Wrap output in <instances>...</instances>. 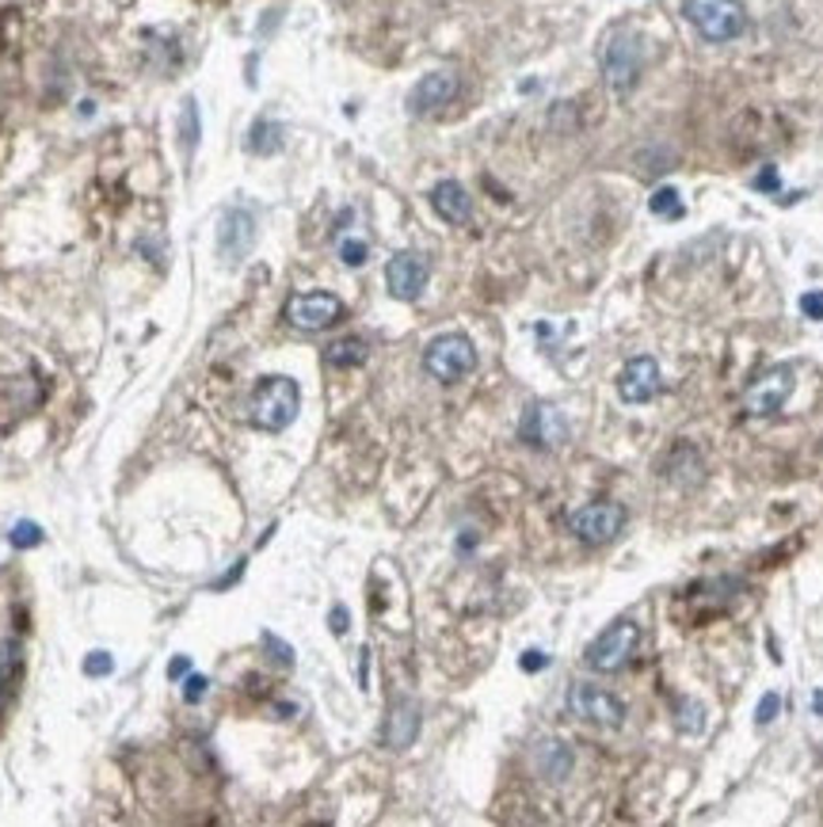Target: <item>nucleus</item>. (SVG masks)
Returning <instances> with one entry per match:
<instances>
[{
	"mask_svg": "<svg viewBox=\"0 0 823 827\" xmlns=\"http://www.w3.org/2000/svg\"><path fill=\"white\" fill-rule=\"evenodd\" d=\"M248 412H252V423L260 431H286L301 412L298 382L286 374L260 377V385L252 389V400H248Z\"/></svg>",
	"mask_w": 823,
	"mask_h": 827,
	"instance_id": "1",
	"label": "nucleus"
},
{
	"mask_svg": "<svg viewBox=\"0 0 823 827\" xmlns=\"http://www.w3.org/2000/svg\"><path fill=\"white\" fill-rule=\"evenodd\" d=\"M15 668H20V645H15V640H4V645H0V702H4L8 686H12Z\"/></svg>",
	"mask_w": 823,
	"mask_h": 827,
	"instance_id": "23",
	"label": "nucleus"
},
{
	"mask_svg": "<svg viewBox=\"0 0 823 827\" xmlns=\"http://www.w3.org/2000/svg\"><path fill=\"white\" fill-rule=\"evenodd\" d=\"M801 313L809 316V321H823V290L801 293Z\"/></svg>",
	"mask_w": 823,
	"mask_h": 827,
	"instance_id": "30",
	"label": "nucleus"
},
{
	"mask_svg": "<svg viewBox=\"0 0 823 827\" xmlns=\"http://www.w3.org/2000/svg\"><path fill=\"white\" fill-rule=\"evenodd\" d=\"M636 648H641V625H636L633 618H618L615 625H607V630L587 645L584 660L587 668L599 671V675H615V671H621L633 660Z\"/></svg>",
	"mask_w": 823,
	"mask_h": 827,
	"instance_id": "4",
	"label": "nucleus"
},
{
	"mask_svg": "<svg viewBox=\"0 0 823 827\" xmlns=\"http://www.w3.org/2000/svg\"><path fill=\"white\" fill-rule=\"evenodd\" d=\"M682 15L705 43H732L748 31L743 0H682Z\"/></svg>",
	"mask_w": 823,
	"mask_h": 827,
	"instance_id": "2",
	"label": "nucleus"
},
{
	"mask_svg": "<svg viewBox=\"0 0 823 827\" xmlns=\"http://www.w3.org/2000/svg\"><path fill=\"white\" fill-rule=\"evenodd\" d=\"M812 714L823 717V691H812Z\"/></svg>",
	"mask_w": 823,
	"mask_h": 827,
	"instance_id": "35",
	"label": "nucleus"
},
{
	"mask_svg": "<svg viewBox=\"0 0 823 827\" xmlns=\"http://www.w3.org/2000/svg\"><path fill=\"white\" fill-rule=\"evenodd\" d=\"M782 188V180H778V168L774 165H766L763 172H759V180H755V191H778Z\"/></svg>",
	"mask_w": 823,
	"mask_h": 827,
	"instance_id": "31",
	"label": "nucleus"
},
{
	"mask_svg": "<svg viewBox=\"0 0 823 827\" xmlns=\"http://www.w3.org/2000/svg\"><path fill=\"white\" fill-rule=\"evenodd\" d=\"M188 675H191V656H176V660L168 663V679L180 683V679H188Z\"/></svg>",
	"mask_w": 823,
	"mask_h": 827,
	"instance_id": "32",
	"label": "nucleus"
},
{
	"mask_svg": "<svg viewBox=\"0 0 823 827\" xmlns=\"http://www.w3.org/2000/svg\"><path fill=\"white\" fill-rule=\"evenodd\" d=\"M648 211L656 214V218H682V199L675 188H656L648 199Z\"/></svg>",
	"mask_w": 823,
	"mask_h": 827,
	"instance_id": "22",
	"label": "nucleus"
},
{
	"mask_svg": "<svg viewBox=\"0 0 823 827\" xmlns=\"http://www.w3.org/2000/svg\"><path fill=\"white\" fill-rule=\"evenodd\" d=\"M534 767L546 782H564L572 775V752L561 740H538L534 747Z\"/></svg>",
	"mask_w": 823,
	"mask_h": 827,
	"instance_id": "17",
	"label": "nucleus"
},
{
	"mask_svg": "<svg viewBox=\"0 0 823 827\" xmlns=\"http://www.w3.org/2000/svg\"><path fill=\"white\" fill-rule=\"evenodd\" d=\"M416 736H419V702L397 698L390 709V721H385V744L393 752H405V747L416 744Z\"/></svg>",
	"mask_w": 823,
	"mask_h": 827,
	"instance_id": "16",
	"label": "nucleus"
},
{
	"mask_svg": "<svg viewBox=\"0 0 823 827\" xmlns=\"http://www.w3.org/2000/svg\"><path fill=\"white\" fill-rule=\"evenodd\" d=\"M564 702H569L572 717H580V721L587 724H599V729H618V724L625 721V702L595 683H572Z\"/></svg>",
	"mask_w": 823,
	"mask_h": 827,
	"instance_id": "8",
	"label": "nucleus"
},
{
	"mask_svg": "<svg viewBox=\"0 0 823 827\" xmlns=\"http://www.w3.org/2000/svg\"><path fill=\"white\" fill-rule=\"evenodd\" d=\"M427 278H431V267L419 252H397V256L385 264V286L397 301H416L424 293Z\"/></svg>",
	"mask_w": 823,
	"mask_h": 827,
	"instance_id": "12",
	"label": "nucleus"
},
{
	"mask_svg": "<svg viewBox=\"0 0 823 827\" xmlns=\"http://www.w3.org/2000/svg\"><path fill=\"white\" fill-rule=\"evenodd\" d=\"M111 671H115V656H107V652L84 656V675L88 679H104V675H111Z\"/></svg>",
	"mask_w": 823,
	"mask_h": 827,
	"instance_id": "26",
	"label": "nucleus"
},
{
	"mask_svg": "<svg viewBox=\"0 0 823 827\" xmlns=\"http://www.w3.org/2000/svg\"><path fill=\"white\" fill-rule=\"evenodd\" d=\"M176 134H180V145H183V157H191L199 145V104L195 99H183L180 107V122H176Z\"/></svg>",
	"mask_w": 823,
	"mask_h": 827,
	"instance_id": "19",
	"label": "nucleus"
},
{
	"mask_svg": "<svg viewBox=\"0 0 823 827\" xmlns=\"http://www.w3.org/2000/svg\"><path fill=\"white\" fill-rule=\"evenodd\" d=\"M286 324L298 332H324L344 316V301L329 290H309V293H294L283 309Z\"/></svg>",
	"mask_w": 823,
	"mask_h": 827,
	"instance_id": "9",
	"label": "nucleus"
},
{
	"mask_svg": "<svg viewBox=\"0 0 823 827\" xmlns=\"http://www.w3.org/2000/svg\"><path fill=\"white\" fill-rule=\"evenodd\" d=\"M794 385H797V370L789 367V362H778V367L763 370V374L743 389V397H740L743 412L748 416H778L782 408H786Z\"/></svg>",
	"mask_w": 823,
	"mask_h": 827,
	"instance_id": "7",
	"label": "nucleus"
},
{
	"mask_svg": "<svg viewBox=\"0 0 823 827\" xmlns=\"http://www.w3.org/2000/svg\"><path fill=\"white\" fill-rule=\"evenodd\" d=\"M454 96H457V73H450V69H434V73H427L424 81L412 88L408 111L412 115H434V111H442Z\"/></svg>",
	"mask_w": 823,
	"mask_h": 827,
	"instance_id": "13",
	"label": "nucleus"
},
{
	"mask_svg": "<svg viewBox=\"0 0 823 827\" xmlns=\"http://www.w3.org/2000/svg\"><path fill=\"white\" fill-rule=\"evenodd\" d=\"M644 69V35L633 27H618L603 46V76L615 92H629Z\"/></svg>",
	"mask_w": 823,
	"mask_h": 827,
	"instance_id": "5",
	"label": "nucleus"
},
{
	"mask_svg": "<svg viewBox=\"0 0 823 827\" xmlns=\"http://www.w3.org/2000/svg\"><path fill=\"white\" fill-rule=\"evenodd\" d=\"M431 206H434V214H439L442 221H450V226H465V221L473 218V199H469V191H465L457 180L434 183V188H431Z\"/></svg>",
	"mask_w": 823,
	"mask_h": 827,
	"instance_id": "15",
	"label": "nucleus"
},
{
	"mask_svg": "<svg viewBox=\"0 0 823 827\" xmlns=\"http://www.w3.org/2000/svg\"><path fill=\"white\" fill-rule=\"evenodd\" d=\"M778 714H782V694H778V691L763 694V702H759V709H755V721H759V724H771Z\"/></svg>",
	"mask_w": 823,
	"mask_h": 827,
	"instance_id": "27",
	"label": "nucleus"
},
{
	"mask_svg": "<svg viewBox=\"0 0 823 827\" xmlns=\"http://www.w3.org/2000/svg\"><path fill=\"white\" fill-rule=\"evenodd\" d=\"M659 393V362L652 355H633L618 374V397L625 405H648Z\"/></svg>",
	"mask_w": 823,
	"mask_h": 827,
	"instance_id": "11",
	"label": "nucleus"
},
{
	"mask_svg": "<svg viewBox=\"0 0 823 827\" xmlns=\"http://www.w3.org/2000/svg\"><path fill=\"white\" fill-rule=\"evenodd\" d=\"M675 724H679L687 736H697V732H705V706L694 698H679V706H675Z\"/></svg>",
	"mask_w": 823,
	"mask_h": 827,
	"instance_id": "20",
	"label": "nucleus"
},
{
	"mask_svg": "<svg viewBox=\"0 0 823 827\" xmlns=\"http://www.w3.org/2000/svg\"><path fill=\"white\" fill-rule=\"evenodd\" d=\"M255 244V218L248 211H240V206H232V211L222 214V221H217V252H222L225 264H240V260L252 252Z\"/></svg>",
	"mask_w": 823,
	"mask_h": 827,
	"instance_id": "10",
	"label": "nucleus"
},
{
	"mask_svg": "<svg viewBox=\"0 0 823 827\" xmlns=\"http://www.w3.org/2000/svg\"><path fill=\"white\" fill-rule=\"evenodd\" d=\"M625 519H629L625 507L615 504V500H595V504L569 512V530L584 546H607L625 530Z\"/></svg>",
	"mask_w": 823,
	"mask_h": 827,
	"instance_id": "6",
	"label": "nucleus"
},
{
	"mask_svg": "<svg viewBox=\"0 0 823 827\" xmlns=\"http://www.w3.org/2000/svg\"><path fill=\"white\" fill-rule=\"evenodd\" d=\"M278 145H283V127H278V122H255L248 149L260 153V157H267V153H278Z\"/></svg>",
	"mask_w": 823,
	"mask_h": 827,
	"instance_id": "21",
	"label": "nucleus"
},
{
	"mask_svg": "<svg viewBox=\"0 0 823 827\" xmlns=\"http://www.w3.org/2000/svg\"><path fill=\"white\" fill-rule=\"evenodd\" d=\"M518 435L530 446H557L569 439V423H564V416L557 412V408L534 405L530 412L523 416V423H518Z\"/></svg>",
	"mask_w": 823,
	"mask_h": 827,
	"instance_id": "14",
	"label": "nucleus"
},
{
	"mask_svg": "<svg viewBox=\"0 0 823 827\" xmlns=\"http://www.w3.org/2000/svg\"><path fill=\"white\" fill-rule=\"evenodd\" d=\"M329 362L339 370H351V367H362L367 362V339L359 336H344L329 347Z\"/></svg>",
	"mask_w": 823,
	"mask_h": 827,
	"instance_id": "18",
	"label": "nucleus"
},
{
	"mask_svg": "<svg viewBox=\"0 0 823 827\" xmlns=\"http://www.w3.org/2000/svg\"><path fill=\"white\" fill-rule=\"evenodd\" d=\"M8 542H12L15 550H35V546H43V527H38V523H31V519L15 523L12 535H8Z\"/></svg>",
	"mask_w": 823,
	"mask_h": 827,
	"instance_id": "24",
	"label": "nucleus"
},
{
	"mask_svg": "<svg viewBox=\"0 0 823 827\" xmlns=\"http://www.w3.org/2000/svg\"><path fill=\"white\" fill-rule=\"evenodd\" d=\"M424 370L442 385H454L477 370V347L462 332H442L427 344L424 351Z\"/></svg>",
	"mask_w": 823,
	"mask_h": 827,
	"instance_id": "3",
	"label": "nucleus"
},
{
	"mask_svg": "<svg viewBox=\"0 0 823 827\" xmlns=\"http://www.w3.org/2000/svg\"><path fill=\"white\" fill-rule=\"evenodd\" d=\"M329 622H332V633H336V637H344V633H347V610L344 607H332Z\"/></svg>",
	"mask_w": 823,
	"mask_h": 827,
	"instance_id": "34",
	"label": "nucleus"
},
{
	"mask_svg": "<svg viewBox=\"0 0 823 827\" xmlns=\"http://www.w3.org/2000/svg\"><path fill=\"white\" fill-rule=\"evenodd\" d=\"M546 663H549V656L538 652V648H530V652L523 656V671H541Z\"/></svg>",
	"mask_w": 823,
	"mask_h": 827,
	"instance_id": "33",
	"label": "nucleus"
},
{
	"mask_svg": "<svg viewBox=\"0 0 823 827\" xmlns=\"http://www.w3.org/2000/svg\"><path fill=\"white\" fill-rule=\"evenodd\" d=\"M370 256L367 241H355V237H347V241H339V260H344L347 267H362Z\"/></svg>",
	"mask_w": 823,
	"mask_h": 827,
	"instance_id": "25",
	"label": "nucleus"
},
{
	"mask_svg": "<svg viewBox=\"0 0 823 827\" xmlns=\"http://www.w3.org/2000/svg\"><path fill=\"white\" fill-rule=\"evenodd\" d=\"M263 648H271V652H275V660L283 663V668H290V663H294V648L286 645V640H278L275 633H263Z\"/></svg>",
	"mask_w": 823,
	"mask_h": 827,
	"instance_id": "29",
	"label": "nucleus"
},
{
	"mask_svg": "<svg viewBox=\"0 0 823 827\" xmlns=\"http://www.w3.org/2000/svg\"><path fill=\"white\" fill-rule=\"evenodd\" d=\"M206 691H210V679L206 675H188V679H183V698H188L191 706H195V702H203Z\"/></svg>",
	"mask_w": 823,
	"mask_h": 827,
	"instance_id": "28",
	"label": "nucleus"
}]
</instances>
